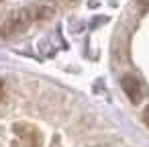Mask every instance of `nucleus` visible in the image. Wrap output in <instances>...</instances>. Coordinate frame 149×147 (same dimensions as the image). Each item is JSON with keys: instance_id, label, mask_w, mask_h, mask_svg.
Masks as SVG:
<instances>
[{"instance_id": "3", "label": "nucleus", "mask_w": 149, "mask_h": 147, "mask_svg": "<svg viewBox=\"0 0 149 147\" xmlns=\"http://www.w3.org/2000/svg\"><path fill=\"white\" fill-rule=\"evenodd\" d=\"M2 96H4V86H2V82H0V100H2Z\"/></svg>"}, {"instance_id": "1", "label": "nucleus", "mask_w": 149, "mask_h": 147, "mask_svg": "<svg viewBox=\"0 0 149 147\" xmlns=\"http://www.w3.org/2000/svg\"><path fill=\"white\" fill-rule=\"evenodd\" d=\"M120 86H123L125 94L129 96V100H131L133 104H139V102H141V98H143V86H141V82H139L135 76H131V74L123 76Z\"/></svg>"}, {"instance_id": "4", "label": "nucleus", "mask_w": 149, "mask_h": 147, "mask_svg": "<svg viewBox=\"0 0 149 147\" xmlns=\"http://www.w3.org/2000/svg\"><path fill=\"white\" fill-rule=\"evenodd\" d=\"M0 2H2V0H0Z\"/></svg>"}, {"instance_id": "2", "label": "nucleus", "mask_w": 149, "mask_h": 147, "mask_svg": "<svg viewBox=\"0 0 149 147\" xmlns=\"http://www.w3.org/2000/svg\"><path fill=\"white\" fill-rule=\"evenodd\" d=\"M143 121H145V125L149 127V106L145 108V114H143Z\"/></svg>"}]
</instances>
